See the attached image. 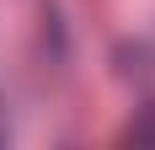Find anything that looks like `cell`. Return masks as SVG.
<instances>
[{"label": "cell", "instance_id": "cell-1", "mask_svg": "<svg viewBox=\"0 0 155 150\" xmlns=\"http://www.w3.org/2000/svg\"><path fill=\"white\" fill-rule=\"evenodd\" d=\"M134 139H155V113H144V118H134Z\"/></svg>", "mask_w": 155, "mask_h": 150}]
</instances>
